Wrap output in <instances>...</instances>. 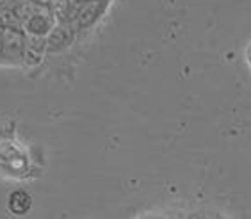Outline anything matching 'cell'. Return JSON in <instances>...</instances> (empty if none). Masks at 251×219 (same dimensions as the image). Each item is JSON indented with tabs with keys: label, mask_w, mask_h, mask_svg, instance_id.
<instances>
[{
	"label": "cell",
	"mask_w": 251,
	"mask_h": 219,
	"mask_svg": "<svg viewBox=\"0 0 251 219\" xmlns=\"http://www.w3.org/2000/svg\"><path fill=\"white\" fill-rule=\"evenodd\" d=\"M109 0H82L73 7L72 22L77 29H89L105 13Z\"/></svg>",
	"instance_id": "6da1fadb"
},
{
	"label": "cell",
	"mask_w": 251,
	"mask_h": 219,
	"mask_svg": "<svg viewBox=\"0 0 251 219\" xmlns=\"http://www.w3.org/2000/svg\"><path fill=\"white\" fill-rule=\"evenodd\" d=\"M52 29H53V18L47 5H43V7H34L30 11V15L25 18V30L29 32V36L45 38V36L50 34Z\"/></svg>",
	"instance_id": "7a4b0ae2"
},
{
	"label": "cell",
	"mask_w": 251,
	"mask_h": 219,
	"mask_svg": "<svg viewBox=\"0 0 251 219\" xmlns=\"http://www.w3.org/2000/svg\"><path fill=\"white\" fill-rule=\"evenodd\" d=\"M73 41V29L68 24L55 25L50 34L47 36V52L49 54H57L66 50Z\"/></svg>",
	"instance_id": "3957f363"
},
{
	"label": "cell",
	"mask_w": 251,
	"mask_h": 219,
	"mask_svg": "<svg viewBox=\"0 0 251 219\" xmlns=\"http://www.w3.org/2000/svg\"><path fill=\"white\" fill-rule=\"evenodd\" d=\"M4 38V54L11 59H18L25 54V36L15 27H4L2 29Z\"/></svg>",
	"instance_id": "277c9868"
},
{
	"label": "cell",
	"mask_w": 251,
	"mask_h": 219,
	"mask_svg": "<svg viewBox=\"0 0 251 219\" xmlns=\"http://www.w3.org/2000/svg\"><path fill=\"white\" fill-rule=\"evenodd\" d=\"M32 207V196L24 189L13 191L7 198V209L15 216H25Z\"/></svg>",
	"instance_id": "5b68a950"
},
{
	"label": "cell",
	"mask_w": 251,
	"mask_h": 219,
	"mask_svg": "<svg viewBox=\"0 0 251 219\" xmlns=\"http://www.w3.org/2000/svg\"><path fill=\"white\" fill-rule=\"evenodd\" d=\"M246 61H248V64H250V68H251V43L246 47Z\"/></svg>",
	"instance_id": "8992f818"
},
{
	"label": "cell",
	"mask_w": 251,
	"mask_h": 219,
	"mask_svg": "<svg viewBox=\"0 0 251 219\" xmlns=\"http://www.w3.org/2000/svg\"><path fill=\"white\" fill-rule=\"evenodd\" d=\"M0 54H4V38L0 34Z\"/></svg>",
	"instance_id": "52a82bcc"
},
{
	"label": "cell",
	"mask_w": 251,
	"mask_h": 219,
	"mask_svg": "<svg viewBox=\"0 0 251 219\" xmlns=\"http://www.w3.org/2000/svg\"><path fill=\"white\" fill-rule=\"evenodd\" d=\"M75 2H82V0H75Z\"/></svg>",
	"instance_id": "ba28073f"
}]
</instances>
